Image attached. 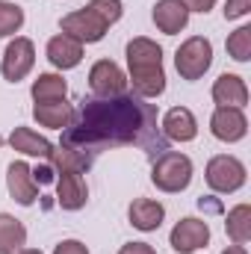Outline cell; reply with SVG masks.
Listing matches in <instances>:
<instances>
[{"label": "cell", "mask_w": 251, "mask_h": 254, "mask_svg": "<svg viewBox=\"0 0 251 254\" xmlns=\"http://www.w3.org/2000/svg\"><path fill=\"white\" fill-rule=\"evenodd\" d=\"M60 145L92 163L110 148H139L151 160L169 151V139L157 122V107L130 92L116 98H83L71 125L63 127Z\"/></svg>", "instance_id": "1"}, {"label": "cell", "mask_w": 251, "mask_h": 254, "mask_svg": "<svg viewBox=\"0 0 251 254\" xmlns=\"http://www.w3.org/2000/svg\"><path fill=\"white\" fill-rule=\"evenodd\" d=\"M127 65L133 95L139 98H160L166 92V71H163V48L145 36L127 42Z\"/></svg>", "instance_id": "2"}, {"label": "cell", "mask_w": 251, "mask_h": 254, "mask_svg": "<svg viewBox=\"0 0 251 254\" xmlns=\"http://www.w3.org/2000/svg\"><path fill=\"white\" fill-rule=\"evenodd\" d=\"M151 181L154 187L163 192H184L192 181V160L187 154H178V151H166L154 160V169H151Z\"/></svg>", "instance_id": "3"}, {"label": "cell", "mask_w": 251, "mask_h": 254, "mask_svg": "<svg viewBox=\"0 0 251 254\" xmlns=\"http://www.w3.org/2000/svg\"><path fill=\"white\" fill-rule=\"evenodd\" d=\"M210 65H213V45L204 36L187 39L175 54V68L184 80H201Z\"/></svg>", "instance_id": "4"}, {"label": "cell", "mask_w": 251, "mask_h": 254, "mask_svg": "<svg viewBox=\"0 0 251 254\" xmlns=\"http://www.w3.org/2000/svg\"><path fill=\"white\" fill-rule=\"evenodd\" d=\"M204 175H207L210 190L222 192V195L237 192L246 184V166H243L237 157H228V154L213 157V160L207 163V172H204Z\"/></svg>", "instance_id": "5"}, {"label": "cell", "mask_w": 251, "mask_h": 254, "mask_svg": "<svg viewBox=\"0 0 251 254\" xmlns=\"http://www.w3.org/2000/svg\"><path fill=\"white\" fill-rule=\"evenodd\" d=\"M63 33L65 36H71V39H77L80 45L86 42V45H92V42H101L104 36H107V24L86 6V9H77V12H71V15H65L63 18Z\"/></svg>", "instance_id": "6"}, {"label": "cell", "mask_w": 251, "mask_h": 254, "mask_svg": "<svg viewBox=\"0 0 251 254\" xmlns=\"http://www.w3.org/2000/svg\"><path fill=\"white\" fill-rule=\"evenodd\" d=\"M89 86H92L95 98H116V95L127 92V77L113 60H101L89 71Z\"/></svg>", "instance_id": "7"}, {"label": "cell", "mask_w": 251, "mask_h": 254, "mask_svg": "<svg viewBox=\"0 0 251 254\" xmlns=\"http://www.w3.org/2000/svg\"><path fill=\"white\" fill-rule=\"evenodd\" d=\"M33 63H36L33 42L24 39V36H18L15 42L6 45V54H3V77L9 83H18V80H24L33 71Z\"/></svg>", "instance_id": "8"}, {"label": "cell", "mask_w": 251, "mask_h": 254, "mask_svg": "<svg viewBox=\"0 0 251 254\" xmlns=\"http://www.w3.org/2000/svg\"><path fill=\"white\" fill-rule=\"evenodd\" d=\"M169 243H172V249L178 254H192L198 252V249H204L207 243H210V228H207V222H201V219H181L175 228H172V234H169Z\"/></svg>", "instance_id": "9"}, {"label": "cell", "mask_w": 251, "mask_h": 254, "mask_svg": "<svg viewBox=\"0 0 251 254\" xmlns=\"http://www.w3.org/2000/svg\"><path fill=\"white\" fill-rule=\"evenodd\" d=\"M6 187H9V195L21 204V207H30L36 198H39V184L33 178V169L27 163H9L6 169Z\"/></svg>", "instance_id": "10"}, {"label": "cell", "mask_w": 251, "mask_h": 254, "mask_svg": "<svg viewBox=\"0 0 251 254\" xmlns=\"http://www.w3.org/2000/svg\"><path fill=\"white\" fill-rule=\"evenodd\" d=\"M210 130L222 142H240L246 136V130H249V122H246L243 110H237V107H219L213 113V119H210Z\"/></svg>", "instance_id": "11"}, {"label": "cell", "mask_w": 251, "mask_h": 254, "mask_svg": "<svg viewBox=\"0 0 251 254\" xmlns=\"http://www.w3.org/2000/svg\"><path fill=\"white\" fill-rule=\"evenodd\" d=\"M57 201L63 210H80L86 207V181H83V172H57Z\"/></svg>", "instance_id": "12"}, {"label": "cell", "mask_w": 251, "mask_h": 254, "mask_svg": "<svg viewBox=\"0 0 251 254\" xmlns=\"http://www.w3.org/2000/svg\"><path fill=\"white\" fill-rule=\"evenodd\" d=\"M213 101L219 107H237V110H243L249 104V86H246V80L237 77V74H222L213 83Z\"/></svg>", "instance_id": "13"}, {"label": "cell", "mask_w": 251, "mask_h": 254, "mask_svg": "<svg viewBox=\"0 0 251 254\" xmlns=\"http://www.w3.org/2000/svg\"><path fill=\"white\" fill-rule=\"evenodd\" d=\"M189 21V9L181 0H157L154 6V24L166 36H178Z\"/></svg>", "instance_id": "14"}, {"label": "cell", "mask_w": 251, "mask_h": 254, "mask_svg": "<svg viewBox=\"0 0 251 254\" xmlns=\"http://www.w3.org/2000/svg\"><path fill=\"white\" fill-rule=\"evenodd\" d=\"M163 136L175 142H192L198 136V122L187 107H172L163 119Z\"/></svg>", "instance_id": "15"}, {"label": "cell", "mask_w": 251, "mask_h": 254, "mask_svg": "<svg viewBox=\"0 0 251 254\" xmlns=\"http://www.w3.org/2000/svg\"><path fill=\"white\" fill-rule=\"evenodd\" d=\"M48 60H51L54 68H63V71L77 68L80 60H83V45H80L77 39L60 33V36H54V39L48 42Z\"/></svg>", "instance_id": "16"}, {"label": "cell", "mask_w": 251, "mask_h": 254, "mask_svg": "<svg viewBox=\"0 0 251 254\" xmlns=\"http://www.w3.org/2000/svg\"><path fill=\"white\" fill-rule=\"evenodd\" d=\"M127 216H130V225H133L136 231H157V228L163 225V219H166V210H163L160 201L136 198V201L130 204Z\"/></svg>", "instance_id": "17"}, {"label": "cell", "mask_w": 251, "mask_h": 254, "mask_svg": "<svg viewBox=\"0 0 251 254\" xmlns=\"http://www.w3.org/2000/svg\"><path fill=\"white\" fill-rule=\"evenodd\" d=\"M9 145H12L15 151L27 154V157H45V160H51V154H54V145H51L45 136L33 133L30 127H15L12 136H9Z\"/></svg>", "instance_id": "18"}, {"label": "cell", "mask_w": 251, "mask_h": 254, "mask_svg": "<svg viewBox=\"0 0 251 254\" xmlns=\"http://www.w3.org/2000/svg\"><path fill=\"white\" fill-rule=\"evenodd\" d=\"M33 119L42 127H51V130H63L71 125L74 119V107L65 104V101H48V104H36L33 107Z\"/></svg>", "instance_id": "19"}, {"label": "cell", "mask_w": 251, "mask_h": 254, "mask_svg": "<svg viewBox=\"0 0 251 254\" xmlns=\"http://www.w3.org/2000/svg\"><path fill=\"white\" fill-rule=\"evenodd\" d=\"M27 243V228L9 216V213H0V254H15L24 249Z\"/></svg>", "instance_id": "20"}, {"label": "cell", "mask_w": 251, "mask_h": 254, "mask_svg": "<svg viewBox=\"0 0 251 254\" xmlns=\"http://www.w3.org/2000/svg\"><path fill=\"white\" fill-rule=\"evenodd\" d=\"M30 92H33V101H36V104L65 101V95H68V83H65L60 74H39Z\"/></svg>", "instance_id": "21"}, {"label": "cell", "mask_w": 251, "mask_h": 254, "mask_svg": "<svg viewBox=\"0 0 251 254\" xmlns=\"http://www.w3.org/2000/svg\"><path fill=\"white\" fill-rule=\"evenodd\" d=\"M225 231L228 237L234 240V246H246L251 240V207L249 204H240L228 213V222H225Z\"/></svg>", "instance_id": "22"}, {"label": "cell", "mask_w": 251, "mask_h": 254, "mask_svg": "<svg viewBox=\"0 0 251 254\" xmlns=\"http://www.w3.org/2000/svg\"><path fill=\"white\" fill-rule=\"evenodd\" d=\"M51 163H54L57 172H89V169H92V160H89V157H83V154H77V151H71V148H63V145L54 148Z\"/></svg>", "instance_id": "23"}, {"label": "cell", "mask_w": 251, "mask_h": 254, "mask_svg": "<svg viewBox=\"0 0 251 254\" xmlns=\"http://www.w3.org/2000/svg\"><path fill=\"white\" fill-rule=\"evenodd\" d=\"M228 57L237 60V63L251 60V27H240L228 36Z\"/></svg>", "instance_id": "24"}, {"label": "cell", "mask_w": 251, "mask_h": 254, "mask_svg": "<svg viewBox=\"0 0 251 254\" xmlns=\"http://www.w3.org/2000/svg\"><path fill=\"white\" fill-rule=\"evenodd\" d=\"M21 27H24V9H18L15 3L0 0V39L18 33Z\"/></svg>", "instance_id": "25"}, {"label": "cell", "mask_w": 251, "mask_h": 254, "mask_svg": "<svg viewBox=\"0 0 251 254\" xmlns=\"http://www.w3.org/2000/svg\"><path fill=\"white\" fill-rule=\"evenodd\" d=\"M89 9L107 24V27H113L119 18H122V12H125V6H122V0H92L89 3Z\"/></svg>", "instance_id": "26"}, {"label": "cell", "mask_w": 251, "mask_h": 254, "mask_svg": "<svg viewBox=\"0 0 251 254\" xmlns=\"http://www.w3.org/2000/svg\"><path fill=\"white\" fill-rule=\"evenodd\" d=\"M251 12V0H228L225 3V18L234 21V18H243Z\"/></svg>", "instance_id": "27"}, {"label": "cell", "mask_w": 251, "mask_h": 254, "mask_svg": "<svg viewBox=\"0 0 251 254\" xmlns=\"http://www.w3.org/2000/svg\"><path fill=\"white\" fill-rule=\"evenodd\" d=\"M54 254H89V249H86L80 240H65V243H60V246L54 249Z\"/></svg>", "instance_id": "28"}, {"label": "cell", "mask_w": 251, "mask_h": 254, "mask_svg": "<svg viewBox=\"0 0 251 254\" xmlns=\"http://www.w3.org/2000/svg\"><path fill=\"white\" fill-rule=\"evenodd\" d=\"M119 254H157L148 243H127V246H122L119 249Z\"/></svg>", "instance_id": "29"}, {"label": "cell", "mask_w": 251, "mask_h": 254, "mask_svg": "<svg viewBox=\"0 0 251 254\" xmlns=\"http://www.w3.org/2000/svg\"><path fill=\"white\" fill-rule=\"evenodd\" d=\"M181 3L187 6L189 12H210L216 6V0H181Z\"/></svg>", "instance_id": "30"}, {"label": "cell", "mask_w": 251, "mask_h": 254, "mask_svg": "<svg viewBox=\"0 0 251 254\" xmlns=\"http://www.w3.org/2000/svg\"><path fill=\"white\" fill-rule=\"evenodd\" d=\"M222 254H249V252H246L243 246H228V249H225Z\"/></svg>", "instance_id": "31"}, {"label": "cell", "mask_w": 251, "mask_h": 254, "mask_svg": "<svg viewBox=\"0 0 251 254\" xmlns=\"http://www.w3.org/2000/svg\"><path fill=\"white\" fill-rule=\"evenodd\" d=\"M18 254H42V252H39V249H21Z\"/></svg>", "instance_id": "32"}, {"label": "cell", "mask_w": 251, "mask_h": 254, "mask_svg": "<svg viewBox=\"0 0 251 254\" xmlns=\"http://www.w3.org/2000/svg\"><path fill=\"white\" fill-rule=\"evenodd\" d=\"M0 148H3V136H0Z\"/></svg>", "instance_id": "33"}]
</instances>
